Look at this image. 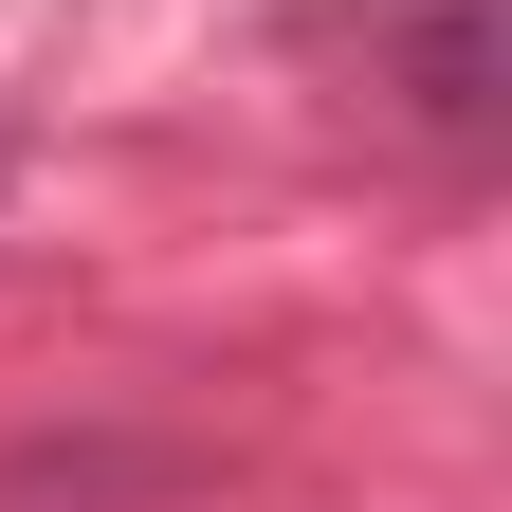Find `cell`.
Returning <instances> with one entry per match:
<instances>
[{
	"label": "cell",
	"instance_id": "1",
	"mask_svg": "<svg viewBox=\"0 0 512 512\" xmlns=\"http://www.w3.org/2000/svg\"><path fill=\"white\" fill-rule=\"evenodd\" d=\"M384 92H403L439 147L476 165L494 128H512V110H494V92H512V55H494V0H403V19H384Z\"/></svg>",
	"mask_w": 512,
	"mask_h": 512
},
{
	"label": "cell",
	"instance_id": "2",
	"mask_svg": "<svg viewBox=\"0 0 512 512\" xmlns=\"http://www.w3.org/2000/svg\"><path fill=\"white\" fill-rule=\"evenodd\" d=\"M0 183H19V165H0Z\"/></svg>",
	"mask_w": 512,
	"mask_h": 512
}]
</instances>
